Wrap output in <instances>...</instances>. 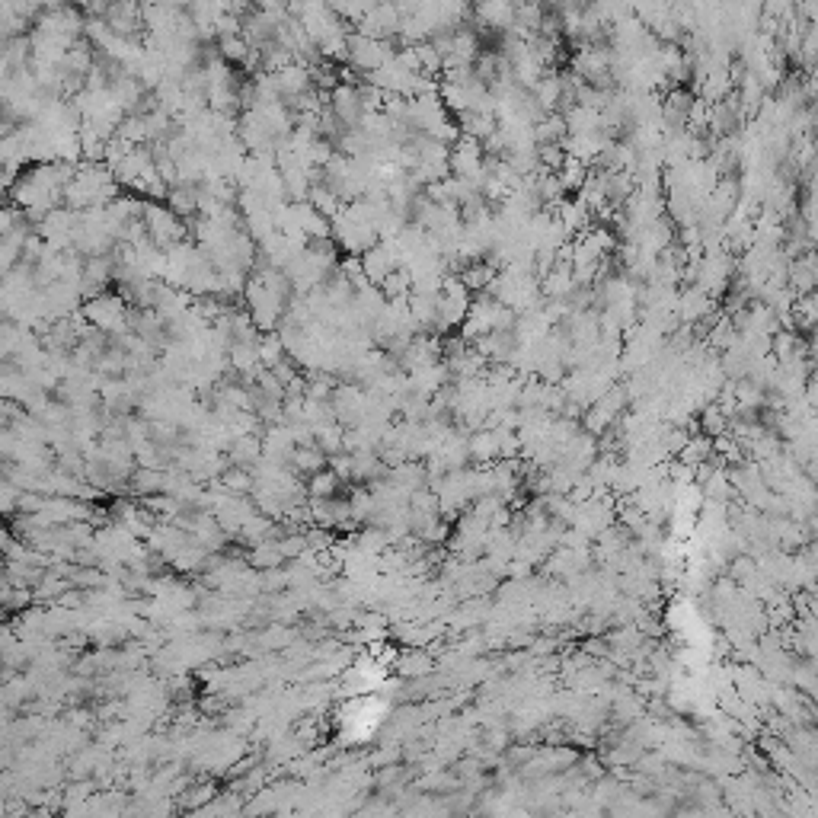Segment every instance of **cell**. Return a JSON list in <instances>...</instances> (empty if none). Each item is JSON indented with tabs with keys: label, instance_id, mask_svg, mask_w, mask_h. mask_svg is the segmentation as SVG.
I'll return each mask as SVG.
<instances>
[{
	"label": "cell",
	"instance_id": "cell-1",
	"mask_svg": "<svg viewBox=\"0 0 818 818\" xmlns=\"http://www.w3.org/2000/svg\"><path fill=\"white\" fill-rule=\"evenodd\" d=\"M394 55V42L390 39H374V36H365V32H349L346 39V61L349 71H358V74H374L381 68V64Z\"/></svg>",
	"mask_w": 818,
	"mask_h": 818
},
{
	"label": "cell",
	"instance_id": "cell-2",
	"mask_svg": "<svg viewBox=\"0 0 818 818\" xmlns=\"http://www.w3.org/2000/svg\"><path fill=\"white\" fill-rule=\"evenodd\" d=\"M103 26L119 39H144V7L141 0H109L103 10Z\"/></svg>",
	"mask_w": 818,
	"mask_h": 818
},
{
	"label": "cell",
	"instance_id": "cell-3",
	"mask_svg": "<svg viewBox=\"0 0 818 818\" xmlns=\"http://www.w3.org/2000/svg\"><path fill=\"white\" fill-rule=\"evenodd\" d=\"M400 23H403V13L397 10L394 0H378V4H374L355 26H358V32H365V36L394 42L400 36Z\"/></svg>",
	"mask_w": 818,
	"mask_h": 818
},
{
	"label": "cell",
	"instance_id": "cell-4",
	"mask_svg": "<svg viewBox=\"0 0 818 818\" xmlns=\"http://www.w3.org/2000/svg\"><path fill=\"white\" fill-rule=\"evenodd\" d=\"M71 4L84 16H103V10L109 7V0H71Z\"/></svg>",
	"mask_w": 818,
	"mask_h": 818
}]
</instances>
